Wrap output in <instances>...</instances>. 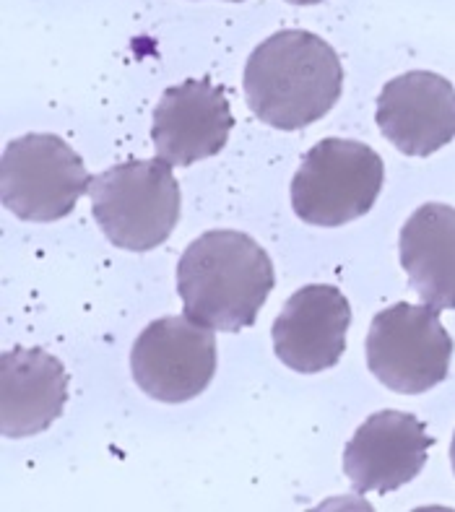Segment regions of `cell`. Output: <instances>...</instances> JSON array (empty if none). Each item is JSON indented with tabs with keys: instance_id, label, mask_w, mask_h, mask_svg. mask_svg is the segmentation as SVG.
<instances>
[{
	"instance_id": "1",
	"label": "cell",
	"mask_w": 455,
	"mask_h": 512,
	"mask_svg": "<svg viewBox=\"0 0 455 512\" xmlns=\"http://www.w3.org/2000/svg\"><path fill=\"white\" fill-rule=\"evenodd\" d=\"M242 89L260 123L302 130L333 110L344 89V68L323 37L284 29L250 52Z\"/></svg>"
},
{
	"instance_id": "2",
	"label": "cell",
	"mask_w": 455,
	"mask_h": 512,
	"mask_svg": "<svg viewBox=\"0 0 455 512\" xmlns=\"http://www.w3.org/2000/svg\"><path fill=\"white\" fill-rule=\"evenodd\" d=\"M276 276L253 237L214 229L188 245L177 266V292L190 318L216 331H242L258 318Z\"/></svg>"
},
{
	"instance_id": "3",
	"label": "cell",
	"mask_w": 455,
	"mask_h": 512,
	"mask_svg": "<svg viewBox=\"0 0 455 512\" xmlns=\"http://www.w3.org/2000/svg\"><path fill=\"white\" fill-rule=\"evenodd\" d=\"M99 229L120 250L146 253L164 245L180 221V182L164 159H133L91 177Z\"/></svg>"
},
{
	"instance_id": "4",
	"label": "cell",
	"mask_w": 455,
	"mask_h": 512,
	"mask_svg": "<svg viewBox=\"0 0 455 512\" xmlns=\"http://www.w3.org/2000/svg\"><path fill=\"white\" fill-rule=\"evenodd\" d=\"M383 180V159L367 143L323 138L292 180L294 214L312 227H344L370 214Z\"/></svg>"
},
{
	"instance_id": "5",
	"label": "cell",
	"mask_w": 455,
	"mask_h": 512,
	"mask_svg": "<svg viewBox=\"0 0 455 512\" xmlns=\"http://www.w3.org/2000/svg\"><path fill=\"white\" fill-rule=\"evenodd\" d=\"M364 351L367 367L385 388L422 396L448 377L453 338L435 307L396 302L375 315Z\"/></svg>"
},
{
	"instance_id": "6",
	"label": "cell",
	"mask_w": 455,
	"mask_h": 512,
	"mask_svg": "<svg viewBox=\"0 0 455 512\" xmlns=\"http://www.w3.org/2000/svg\"><path fill=\"white\" fill-rule=\"evenodd\" d=\"M84 159L55 133H26L3 151V206L24 221H58L89 195Z\"/></svg>"
},
{
	"instance_id": "7",
	"label": "cell",
	"mask_w": 455,
	"mask_h": 512,
	"mask_svg": "<svg viewBox=\"0 0 455 512\" xmlns=\"http://www.w3.org/2000/svg\"><path fill=\"white\" fill-rule=\"evenodd\" d=\"M138 388L162 403L201 396L216 375V336L190 315L159 318L143 328L130 351Z\"/></svg>"
},
{
	"instance_id": "8",
	"label": "cell",
	"mask_w": 455,
	"mask_h": 512,
	"mask_svg": "<svg viewBox=\"0 0 455 512\" xmlns=\"http://www.w3.org/2000/svg\"><path fill=\"white\" fill-rule=\"evenodd\" d=\"M349 325L351 305L344 292L325 284L302 286L273 320V351L302 375L331 370L344 357Z\"/></svg>"
},
{
	"instance_id": "9",
	"label": "cell",
	"mask_w": 455,
	"mask_h": 512,
	"mask_svg": "<svg viewBox=\"0 0 455 512\" xmlns=\"http://www.w3.org/2000/svg\"><path fill=\"white\" fill-rule=\"evenodd\" d=\"M232 125V107L224 91L208 78H188L169 86L156 104L151 141L159 159L172 167H190L219 154Z\"/></svg>"
},
{
	"instance_id": "10",
	"label": "cell",
	"mask_w": 455,
	"mask_h": 512,
	"mask_svg": "<svg viewBox=\"0 0 455 512\" xmlns=\"http://www.w3.org/2000/svg\"><path fill=\"white\" fill-rule=\"evenodd\" d=\"M432 442L427 427L406 411L372 414L344 450L351 487L359 494L396 492L419 476Z\"/></svg>"
},
{
	"instance_id": "11",
	"label": "cell",
	"mask_w": 455,
	"mask_h": 512,
	"mask_svg": "<svg viewBox=\"0 0 455 512\" xmlns=\"http://www.w3.org/2000/svg\"><path fill=\"white\" fill-rule=\"evenodd\" d=\"M380 133L406 156H429L455 138V89L445 76L411 71L377 97Z\"/></svg>"
},
{
	"instance_id": "12",
	"label": "cell",
	"mask_w": 455,
	"mask_h": 512,
	"mask_svg": "<svg viewBox=\"0 0 455 512\" xmlns=\"http://www.w3.org/2000/svg\"><path fill=\"white\" fill-rule=\"evenodd\" d=\"M68 372L42 349H16L0 357V429L8 440L45 432L65 409Z\"/></svg>"
},
{
	"instance_id": "13",
	"label": "cell",
	"mask_w": 455,
	"mask_h": 512,
	"mask_svg": "<svg viewBox=\"0 0 455 512\" xmlns=\"http://www.w3.org/2000/svg\"><path fill=\"white\" fill-rule=\"evenodd\" d=\"M401 266L424 305L455 310V208L424 203L403 224Z\"/></svg>"
},
{
	"instance_id": "14",
	"label": "cell",
	"mask_w": 455,
	"mask_h": 512,
	"mask_svg": "<svg viewBox=\"0 0 455 512\" xmlns=\"http://www.w3.org/2000/svg\"><path fill=\"white\" fill-rule=\"evenodd\" d=\"M292 6H315V3H323V0H286Z\"/></svg>"
},
{
	"instance_id": "15",
	"label": "cell",
	"mask_w": 455,
	"mask_h": 512,
	"mask_svg": "<svg viewBox=\"0 0 455 512\" xmlns=\"http://www.w3.org/2000/svg\"><path fill=\"white\" fill-rule=\"evenodd\" d=\"M450 463H453V474H455V435H453V442H450Z\"/></svg>"
},
{
	"instance_id": "16",
	"label": "cell",
	"mask_w": 455,
	"mask_h": 512,
	"mask_svg": "<svg viewBox=\"0 0 455 512\" xmlns=\"http://www.w3.org/2000/svg\"><path fill=\"white\" fill-rule=\"evenodd\" d=\"M229 3H240V0H229Z\"/></svg>"
}]
</instances>
